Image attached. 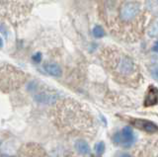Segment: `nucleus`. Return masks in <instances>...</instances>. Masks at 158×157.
I'll list each match as a JSON object with an SVG mask.
<instances>
[{
  "label": "nucleus",
  "mask_w": 158,
  "mask_h": 157,
  "mask_svg": "<svg viewBox=\"0 0 158 157\" xmlns=\"http://www.w3.org/2000/svg\"><path fill=\"white\" fill-rule=\"evenodd\" d=\"M58 116L63 125L70 126V127L75 130L88 129L93 124L90 115H88L85 111H83L77 104H74V103L64 104Z\"/></svg>",
  "instance_id": "3"
},
{
  "label": "nucleus",
  "mask_w": 158,
  "mask_h": 157,
  "mask_svg": "<svg viewBox=\"0 0 158 157\" xmlns=\"http://www.w3.org/2000/svg\"><path fill=\"white\" fill-rule=\"evenodd\" d=\"M150 74L153 79L158 80V64H153L150 68Z\"/></svg>",
  "instance_id": "14"
},
{
  "label": "nucleus",
  "mask_w": 158,
  "mask_h": 157,
  "mask_svg": "<svg viewBox=\"0 0 158 157\" xmlns=\"http://www.w3.org/2000/svg\"><path fill=\"white\" fill-rule=\"evenodd\" d=\"M44 69H46V71L52 76H54V77L61 76V73H62L61 68L58 64H56V63H48V64H44Z\"/></svg>",
  "instance_id": "10"
},
{
  "label": "nucleus",
  "mask_w": 158,
  "mask_h": 157,
  "mask_svg": "<svg viewBox=\"0 0 158 157\" xmlns=\"http://www.w3.org/2000/svg\"><path fill=\"white\" fill-rule=\"evenodd\" d=\"M99 15L114 36L135 43L142 36L146 21L141 0H98Z\"/></svg>",
  "instance_id": "1"
},
{
  "label": "nucleus",
  "mask_w": 158,
  "mask_h": 157,
  "mask_svg": "<svg viewBox=\"0 0 158 157\" xmlns=\"http://www.w3.org/2000/svg\"><path fill=\"white\" fill-rule=\"evenodd\" d=\"M148 36L151 38H155L158 36V21H153L147 31Z\"/></svg>",
  "instance_id": "11"
},
{
  "label": "nucleus",
  "mask_w": 158,
  "mask_h": 157,
  "mask_svg": "<svg viewBox=\"0 0 158 157\" xmlns=\"http://www.w3.org/2000/svg\"><path fill=\"white\" fill-rule=\"evenodd\" d=\"M94 148H95V151L98 155H102L104 153V151H105V143L103 141L98 142V143L95 144Z\"/></svg>",
  "instance_id": "13"
},
{
  "label": "nucleus",
  "mask_w": 158,
  "mask_h": 157,
  "mask_svg": "<svg viewBox=\"0 0 158 157\" xmlns=\"http://www.w3.org/2000/svg\"><path fill=\"white\" fill-rule=\"evenodd\" d=\"M91 157H99V156H95V155H92Z\"/></svg>",
  "instance_id": "19"
},
{
  "label": "nucleus",
  "mask_w": 158,
  "mask_h": 157,
  "mask_svg": "<svg viewBox=\"0 0 158 157\" xmlns=\"http://www.w3.org/2000/svg\"><path fill=\"white\" fill-rule=\"evenodd\" d=\"M56 99H57V95L53 94V93H48V92H42L35 96V100L38 103L47 104V105L53 104Z\"/></svg>",
  "instance_id": "8"
},
{
  "label": "nucleus",
  "mask_w": 158,
  "mask_h": 157,
  "mask_svg": "<svg viewBox=\"0 0 158 157\" xmlns=\"http://www.w3.org/2000/svg\"><path fill=\"white\" fill-rule=\"evenodd\" d=\"M75 148L77 152L81 155H87L90 153V146L87 143V141L84 139H78L75 142Z\"/></svg>",
  "instance_id": "9"
},
{
  "label": "nucleus",
  "mask_w": 158,
  "mask_h": 157,
  "mask_svg": "<svg viewBox=\"0 0 158 157\" xmlns=\"http://www.w3.org/2000/svg\"><path fill=\"white\" fill-rule=\"evenodd\" d=\"M32 60L35 63H40L42 60V53L41 52H37L32 56Z\"/></svg>",
  "instance_id": "15"
},
{
  "label": "nucleus",
  "mask_w": 158,
  "mask_h": 157,
  "mask_svg": "<svg viewBox=\"0 0 158 157\" xmlns=\"http://www.w3.org/2000/svg\"><path fill=\"white\" fill-rule=\"evenodd\" d=\"M132 125L137 129L147 132H155L158 130V126L147 120H135L132 121Z\"/></svg>",
  "instance_id": "7"
},
{
  "label": "nucleus",
  "mask_w": 158,
  "mask_h": 157,
  "mask_svg": "<svg viewBox=\"0 0 158 157\" xmlns=\"http://www.w3.org/2000/svg\"><path fill=\"white\" fill-rule=\"evenodd\" d=\"M158 104V88L150 85L148 87L146 95H145V99H144V107H151V106H155Z\"/></svg>",
  "instance_id": "6"
},
{
  "label": "nucleus",
  "mask_w": 158,
  "mask_h": 157,
  "mask_svg": "<svg viewBox=\"0 0 158 157\" xmlns=\"http://www.w3.org/2000/svg\"><path fill=\"white\" fill-rule=\"evenodd\" d=\"M3 48V41H2V39L0 38V48Z\"/></svg>",
  "instance_id": "18"
},
{
  "label": "nucleus",
  "mask_w": 158,
  "mask_h": 157,
  "mask_svg": "<svg viewBox=\"0 0 158 157\" xmlns=\"http://www.w3.org/2000/svg\"><path fill=\"white\" fill-rule=\"evenodd\" d=\"M93 35H94V37L97 38V39L103 38L104 36H105V31H104L103 27L99 26V25L94 27V29H93Z\"/></svg>",
  "instance_id": "12"
},
{
  "label": "nucleus",
  "mask_w": 158,
  "mask_h": 157,
  "mask_svg": "<svg viewBox=\"0 0 158 157\" xmlns=\"http://www.w3.org/2000/svg\"><path fill=\"white\" fill-rule=\"evenodd\" d=\"M153 51H154L155 52H158V41L155 43V45L153 46Z\"/></svg>",
  "instance_id": "16"
},
{
  "label": "nucleus",
  "mask_w": 158,
  "mask_h": 157,
  "mask_svg": "<svg viewBox=\"0 0 158 157\" xmlns=\"http://www.w3.org/2000/svg\"><path fill=\"white\" fill-rule=\"evenodd\" d=\"M100 58L104 67L121 84L136 87L141 83L142 76L135 61L117 48H103Z\"/></svg>",
  "instance_id": "2"
},
{
  "label": "nucleus",
  "mask_w": 158,
  "mask_h": 157,
  "mask_svg": "<svg viewBox=\"0 0 158 157\" xmlns=\"http://www.w3.org/2000/svg\"><path fill=\"white\" fill-rule=\"evenodd\" d=\"M113 141L118 145L130 147L135 141V132L131 126H125L121 131H118L113 135Z\"/></svg>",
  "instance_id": "4"
},
{
  "label": "nucleus",
  "mask_w": 158,
  "mask_h": 157,
  "mask_svg": "<svg viewBox=\"0 0 158 157\" xmlns=\"http://www.w3.org/2000/svg\"><path fill=\"white\" fill-rule=\"evenodd\" d=\"M138 157H158V139L144 142L138 152Z\"/></svg>",
  "instance_id": "5"
},
{
  "label": "nucleus",
  "mask_w": 158,
  "mask_h": 157,
  "mask_svg": "<svg viewBox=\"0 0 158 157\" xmlns=\"http://www.w3.org/2000/svg\"><path fill=\"white\" fill-rule=\"evenodd\" d=\"M120 157H132V156L130 155V154H127V153H123V154H122Z\"/></svg>",
  "instance_id": "17"
}]
</instances>
